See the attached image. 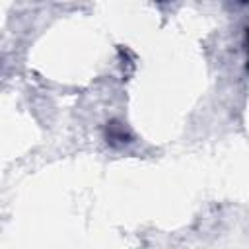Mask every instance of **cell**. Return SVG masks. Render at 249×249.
<instances>
[{
    "label": "cell",
    "mask_w": 249,
    "mask_h": 249,
    "mask_svg": "<svg viewBox=\"0 0 249 249\" xmlns=\"http://www.w3.org/2000/svg\"><path fill=\"white\" fill-rule=\"evenodd\" d=\"M247 39H249V29H247Z\"/></svg>",
    "instance_id": "cell-1"
}]
</instances>
